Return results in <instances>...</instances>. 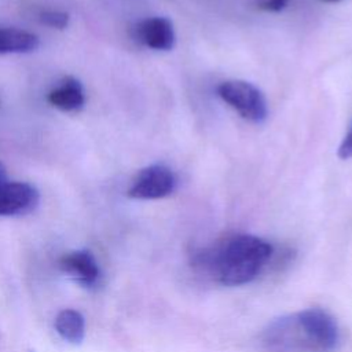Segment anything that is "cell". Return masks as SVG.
<instances>
[{
    "instance_id": "1",
    "label": "cell",
    "mask_w": 352,
    "mask_h": 352,
    "mask_svg": "<svg viewBox=\"0 0 352 352\" xmlns=\"http://www.w3.org/2000/svg\"><path fill=\"white\" fill-rule=\"evenodd\" d=\"M274 253L268 241L236 232L195 250L191 265L199 275L219 285L242 286L253 282L267 268Z\"/></svg>"
},
{
    "instance_id": "2",
    "label": "cell",
    "mask_w": 352,
    "mask_h": 352,
    "mask_svg": "<svg viewBox=\"0 0 352 352\" xmlns=\"http://www.w3.org/2000/svg\"><path fill=\"white\" fill-rule=\"evenodd\" d=\"M338 341L336 319L320 308L279 316L260 334V344L265 352H333Z\"/></svg>"
},
{
    "instance_id": "3",
    "label": "cell",
    "mask_w": 352,
    "mask_h": 352,
    "mask_svg": "<svg viewBox=\"0 0 352 352\" xmlns=\"http://www.w3.org/2000/svg\"><path fill=\"white\" fill-rule=\"evenodd\" d=\"M217 95L231 106L242 118L261 122L267 118L268 107L263 92L243 80H227L219 84Z\"/></svg>"
},
{
    "instance_id": "4",
    "label": "cell",
    "mask_w": 352,
    "mask_h": 352,
    "mask_svg": "<svg viewBox=\"0 0 352 352\" xmlns=\"http://www.w3.org/2000/svg\"><path fill=\"white\" fill-rule=\"evenodd\" d=\"M176 183V176L170 168L162 164H153L136 175L128 190V195L135 199L164 198L173 192Z\"/></svg>"
},
{
    "instance_id": "5",
    "label": "cell",
    "mask_w": 352,
    "mask_h": 352,
    "mask_svg": "<svg viewBox=\"0 0 352 352\" xmlns=\"http://www.w3.org/2000/svg\"><path fill=\"white\" fill-rule=\"evenodd\" d=\"M40 202L38 190L26 182L7 180L0 186V216H25Z\"/></svg>"
},
{
    "instance_id": "6",
    "label": "cell",
    "mask_w": 352,
    "mask_h": 352,
    "mask_svg": "<svg viewBox=\"0 0 352 352\" xmlns=\"http://www.w3.org/2000/svg\"><path fill=\"white\" fill-rule=\"evenodd\" d=\"M133 30L135 38L151 50L169 51L175 45V29L168 18H146L140 21Z\"/></svg>"
},
{
    "instance_id": "7",
    "label": "cell",
    "mask_w": 352,
    "mask_h": 352,
    "mask_svg": "<svg viewBox=\"0 0 352 352\" xmlns=\"http://www.w3.org/2000/svg\"><path fill=\"white\" fill-rule=\"evenodd\" d=\"M59 267L65 274L87 287L96 285L100 278V268L95 256L85 249L69 252L62 256Z\"/></svg>"
},
{
    "instance_id": "8",
    "label": "cell",
    "mask_w": 352,
    "mask_h": 352,
    "mask_svg": "<svg viewBox=\"0 0 352 352\" xmlns=\"http://www.w3.org/2000/svg\"><path fill=\"white\" fill-rule=\"evenodd\" d=\"M47 102L62 111H78L85 104L82 84L76 77L67 76L48 92Z\"/></svg>"
},
{
    "instance_id": "9",
    "label": "cell",
    "mask_w": 352,
    "mask_h": 352,
    "mask_svg": "<svg viewBox=\"0 0 352 352\" xmlns=\"http://www.w3.org/2000/svg\"><path fill=\"white\" fill-rule=\"evenodd\" d=\"M38 37L16 28L0 26V54H29L38 48Z\"/></svg>"
},
{
    "instance_id": "10",
    "label": "cell",
    "mask_w": 352,
    "mask_h": 352,
    "mask_svg": "<svg viewBox=\"0 0 352 352\" xmlns=\"http://www.w3.org/2000/svg\"><path fill=\"white\" fill-rule=\"evenodd\" d=\"M58 334L70 344H80L85 337V319L76 309H62L55 318Z\"/></svg>"
},
{
    "instance_id": "11",
    "label": "cell",
    "mask_w": 352,
    "mask_h": 352,
    "mask_svg": "<svg viewBox=\"0 0 352 352\" xmlns=\"http://www.w3.org/2000/svg\"><path fill=\"white\" fill-rule=\"evenodd\" d=\"M38 19L41 23L54 29H65L69 25V14L58 10L41 11L38 14Z\"/></svg>"
},
{
    "instance_id": "12",
    "label": "cell",
    "mask_w": 352,
    "mask_h": 352,
    "mask_svg": "<svg viewBox=\"0 0 352 352\" xmlns=\"http://www.w3.org/2000/svg\"><path fill=\"white\" fill-rule=\"evenodd\" d=\"M289 0H256V4L260 10L268 12H279L287 6Z\"/></svg>"
},
{
    "instance_id": "13",
    "label": "cell",
    "mask_w": 352,
    "mask_h": 352,
    "mask_svg": "<svg viewBox=\"0 0 352 352\" xmlns=\"http://www.w3.org/2000/svg\"><path fill=\"white\" fill-rule=\"evenodd\" d=\"M338 157L342 160L352 158V125L349 126L348 132L345 133V136L338 147Z\"/></svg>"
},
{
    "instance_id": "14",
    "label": "cell",
    "mask_w": 352,
    "mask_h": 352,
    "mask_svg": "<svg viewBox=\"0 0 352 352\" xmlns=\"http://www.w3.org/2000/svg\"><path fill=\"white\" fill-rule=\"evenodd\" d=\"M8 180V177H7V170H6V166L0 162V186L1 184H4Z\"/></svg>"
},
{
    "instance_id": "15",
    "label": "cell",
    "mask_w": 352,
    "mask_h": 352,
    "mask_svg": "<svg viewBox=\"0 0 352 352\" xmlns=\"http://www.w3.org/2000/svg\"><path fill=\"white\" fill-rule=\"evenodd\" d=\"M322 1H324V3H337L340 0H322Z\"/></svg>"
}]
</instances>
